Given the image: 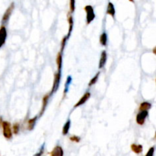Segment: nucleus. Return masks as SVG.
<instances>
[{
  "label": "nucleus",
  "mask_w": 156,
  "mask_h": 156,
  "mask_svg": "<svg viewBox=\"0 0 156 156\" xmlns=\"http://www.w3.org/2000/svg\"><path fill=\"white\" fill-rule=\"evenodd\" d=\"M90 97H91V93L88 92H86V93L83 94V96H82V97L80 98V100H79V101H78L77 103L75 104L74 107H75V108H76V107H79L81 106V105H83V104H85V103H86V102H87V101L89 99Z\"/></svg>",
  "instance_id": "nucleus-8"
},
{
  "label": "nucleus",
  "mask_w": 156,
  "mask_h": 156,
  "mask_svg": "<svg viewBox=\"0 0 156 156\" xmlns=\"http://www.w3.org/2000/svg\"><path fill=\"white\" fill-rule=\"evenodd\" d=\"M60 80H61V73L60 72H56V73L54 74L53 84L52 89H51V92H50V95H52L53 94L55 93V92L58 90L59 87H60Z\"/></svg>",
  "instance_id": "nucleus-3"
},
{
  "label": "nucleus",
  "mask_w": 156,
  "mask_h": 156,
  "mask_svg": "<svg viewBox=\"0 0 156 156\" xmlns=\"http://www.w3.org/2000/svg\"><path fill=\"white\" fill-rule=\"evenodd\" d=\"M2 127L4 137L7 140H11L12 138V130L11 123L8 121H3Z\"/></svg>",
  "instance_id": "nucleus-1"
},
{
  "label": "nucleus",
  "mask_w": 156,
  "mask_h": 156,
  "mask_svg": "<svg viewBox=\"0 0 156 156\" xmlns=\"http://www.w3.org/2000/svg\"><path fill=\"white\" fill-rule=\"evenodd\" d=\"M72 77H71L70 75H69L68 77H67L66 79V86H65V91H64V94L66 93L67 91H68V88H69V86H70V84L72 83Z\"/></svg>",
  "instance_id": "nucleus-21"
},
{
  "label": "nucleus",
  "mask_w": 156,
  "mask_h": 156,
  "mask_svg": "<svg viewBox=\"0 0 156 156\" xmlns=\"http://www.w3.org/2000/svg\"><path fill=\"white\" fill-rule=\"evenodd\" d=\"M69 140H70L71 141L75 142H79L81 139H80L79 136H77V135H72V136L69 138Z\"/></svg>",
  "instance_id": "nucleus-24"
},
{
  "label": "nucleus",
  "mask_w": 156,
  "mask_h": 156,
  "mask_svg": "<svg viewBox=\"0 0 156 156\" xmlns=\"http://www.w3.org/2000/svg\"><path fill=\"white\" fill-rule=\"evenodd\" d=\"M100 44L102 46L106 47L107 44V34L105 32L102 33L100 36Z\"/></svg>",
  "instance_id": "nucleus-17"
},
{
  "label": "nucleus",
  "mask_w": 156,
  "mask_h": 156,
  "mask_svg": "<svg viewBox=\"0 0 156 156\" xmlns=\"http://www.w3.org/2000/svg\"><path fill=\"white\" fill-rule=\"evenodd\" d=\"M68 22H69V31H68V34H67L66 36L69 38L73 28V15H71V12L68 14Z\"/></svg>",
  "instance_id": "nucleus-13"
},
{
  "label": "nucleus",
  "mask_w": 156,
  "mask_h": 156,
  "mask_svg": "<svg viewBox=\"0 0 156 156\" xmlns=\"http://www.w3.org/2000/svg\"><path fill=\"white\" fill-rule=\"evenodd\" d=\"M14 9H15V3L12 2V3H11L10 5L8 7L6 11L5 12L4 15H3V16H2V24H5L8 22L9 18H10L11 15H12V14Z\"/></svg>",
  "instance_id": "nucleus-4"
},
{
  "label": "nucleus",
  "mask_w": 156,
  "mask_h": 156,
  "mask_svg": "<svg viewBox=\"0 0 156 156\" xmlns=\"http://www.w3.org/2000/svg\"><path fill=\"white\" fill-rule=\"evenodd\" d=\"M115 13H116V11H115L114 5L113 4L112 2H110L107 5V14L110 15L113 18H114Z\"/></svg>",
  "instance_id": "nucleus-10"
},
{
  "label": "nucleus",
  "mask_w": 156,
  "mask_h": 156,
  "mask_svg": "<svg viewBox=\"0 0 156 156\" xmlns=\"http://www.w3.org/2000/svg\"><path fill=\"white\" fill-rule=\"evenodd\" d=\"M56 65H57V72H60L62 66V53L59 52L56 56Z\"/></svg>",
  "instance_id": "nucleus-11"
},
{
  "label": "nucleus",
  "mask_w": 156,
  "mask_h": 156,
  "mask_svg": "<svg viewBox=\"0 0 156 156\" xmlns=\"http://www.w3.org/2000/svg\"><path fill=\"white\" fill-rule=\"evenodd\" d=\"M155 139H156V133H155Z\"/></svg>",
  "instance_id": "nucleus-30"
},
{
  "label": "nucleus",
  "mask_w": 156,
  "mask_h": 156,
  "mask_svg": "<svg viewBox=\"0 0 156 156\" xmlns=\"http://www.w3.org/2000/svg\"><path fill=\"white\" fill-rule=\"evenodd\" d=\"M13 133L15 134H18L19 131H20V124L19 123H15L12 126Z\"/></svg>",
  "instance_id": "nucleus-22"
},
{
  "label": "nucleus",
  "mask_w": 156,
  "mask_h": 156,
  "mask_svg": "<svg viewBox=\"0 0 156 156\" xmlns=\"http://www.w3.org/2000/svg\"><path fill=\"white\" fill-rule=\"evenodd\" d=\"M152 107V104H150L149 102L145 101L142 102L140 106V110H148L150 108Z\"/></svg>",
  "instance_id": "nucleus-18"
},
{
  "label": "nucleus",
  "mask_w": 156,
  "mask_h": 156,
  "mask_svg": "<svg viewBox=\"0 0 156 156\" xmlns=\"http://www.w3.org/2000/svg\"><path fill=\"white\" fill-rule=\"evenodd\" d=\"M50 156H63V150H62L61 146H56L52 152H51V155Z\"/></svg>",
  "instance_id": "nucleus-12"
},
{
  "label": "nucleus",
  "mask_w": 156,
  "mask_h": 156,
  "mask_svg": "<svg viewBox=\"0 0 156 156\" xmlns=\"http://www.w3.org/2000/svg\"><path fill=\"white\" fill-rule=\"evenodd\" d=\"M69 38L67 37V36H65L64 38H62V41H61V50L60 52H63V50H64L65 47H66V41L68 40Z\"/></svg>",
  "instance_id": "nucleus-20"
},
{
  "label": "nucleus",
  "mask_w": 156,
  "mask_h": 156,
  "mask_svg": "<svg viewBox=\"0 0 156 156\" xmlns=\"http://www.w3.org/2000/svg\"><path fill=\"white\" fill-rule=\"evenodd\" d=\"M148 115V110H140V112L136 115V123L139 125H143Z\"/></svg>",
  "instance_id": "nucleus-5"
},
{
  "label": "nucleus",
  "mask_w": 156,
  "mask_h": 156,
  "mask_svg": "<svg viewBox=\"0 0 156 156\" xmlns=\"http://www.w3.org/2000/svg\"><path fill=\"white\" fill-rule=\"evenodd\" d=\"M154 152H155V148L154 147H152L150 148L149 150L147 152V154L146 155V156H153L154 155Z\"/></svg>",
  "instance_id": "nucleus-26"
},
{
  "label": "nucleus",
  "mask_w": 156,
  "mask_h": 156,
  "mask_svg": "<svg viewBox=\"0 0 156 156\" xmlns=\"http://www.w3.org/2000/svg\"><path fill=\"white\" fill-rule=\"evenodd\" d=\"M153 53L156 55V47H155L154 49H153Z\"/></svg>",
  "instance_id": "nucleus-28"
},
{
  "label": "nucleus",
  "mask_w": 156,
  "mask_h": 156,
  "mask_svg": "<svg viewBox=\"0 0 156 156\" xmlns=\"http://www.w3.org/2000/svg\"><path fill=\"white\" fill-rule=\"evenodd\" d=\"M129 2H134V0H129Z\"/></svg>",
  "instance_id": "nucleus-29"
},
{
  "label": "nucleus",
  "mask_w": 156,
  "mask_h": 156,
  "mask_svg": "<svg viewBox=\"0 0 156 156\" xmlns=\"http://www.w3.org/2000/svg\"><path fill=\"white\" fill-rule=\"evenodd\" d=\"M70 127H71V121L69 120H68L66 122V123L64 124L63 127H62V135H66L69 133Z\"/></svg>",
  "instance_id": "nucleus-16"
},
{
  "label": "nucleus",
  "mask_w": 156,
  "mask_h": 156,
  "mask_svg": "<svg viewBox=\"0 0 156 156\" xmlns=\"http://www.w3.org/2000/svg\"><path fill=\"white\" fill-rule=\"evenodd\" d=\"M84 9L86 12V22H87L88 25H89L95 18L94 11V8L92 5H86Z\"/></svg>",
  "instance_id": "nucleus-2"
},
{
  "label": "nucleus",
  "mask_w": 156,
  "mask_h": 156,
  "mask_svg": "<svg viewBox=\"0 0 156 156\" xmlns=\"http://www.w3.org/2000/svg\"><path fill=\"white\" fill-rule=\"evenodd\" d=\"M69 8L70 12L73 13L75 9V0H69Z\"/></svg>",
  "instance_id": "nucleus-23"
},
{
  "label": "nucleus",
  "mask_w": 156,
  "mask_h": 156,
  "mask_svg": "<svg viewBox=\"0 0 156 156\" xmlns=\"http://www.w3.org/2000/svg\"><path fill=\"white\" fill-rule=\"evenodd\" d=\"M2 123H3V119H2V117H0V127H2Z\"/></svg>",
  "instance_id": "nucleus-27"
},
{
  "label": "nucleus",
  "mask_w": 156,
  "mask_h": 156,
  "mask_svg": "<svg viewBox=\"0 0 156 156\" xmlns=\"http://www.w3.org/2000/svg\"><path fill=\"white\" fill-rule=\"evenodd\" d=\"M131 149L136 154H140L142 152V146L138 145V144H132Z\"/></svg>",
  "instance_id": "nucleus-15"
},
{
  "label": "nucleus",
  "mask_w": 156,
  "mask_h": 156,
  "mask_svg": "<svg viewBox=\"0 0 156 156\" xmlns=\"http://www.w3.org/2000/svg\"><path fill=\"white\" fill-rule=\"evenodd\" d=\"M99 75H100V72L97 73V74H96V75H94V76L91 79V80H90L89 83H88V86H94V84H96V82H97L98 80Z\"/></svg>",
  "instance_id": "nucleus-19"
},
{
  "label": "nucleus",
  "mask_w": 156,
  "mask_h": 156,
  "mask_svg": "<svg viewBox=\"0 0 156 156\" xmlns=\"http://www.w3.org/2000/svg\"><path fill=\"white\" fill-rule=\"evenodd\" d=\"M107 60V53L106 50H103L101 54L100 60H99V69H102L103 67L105 66Z\"/></svg>",
  "instance_id": "nucleus-9"
},
{
  "label": "nucleus",
  "mask_w": 156,
  "mask_h": 156,
  "mask_svg": "<svg viewBox=\"0 0 156 156\" xmlns=\"http://www.w3.org/2000/svg\"><path fill=\"white\" fill-rule=\"evenodd\" d=\"M44 144L41 146V147H40L39 152H38V153H36V154L34 156H42V155H43V153H44Z\"/></svg>",
  "instance_id": "nucleus-25"
},
{
  "label": "nucleus",
  "mask_w": 156,
  "mask_h": 156,
  "mask_svg": "<svg viewBox=\"0 0 156 156\" xmlns=\"http://www.w3.org/2000/svg\"><path fill=\"white\" fill-rule=\"evenodd\" d=\"M50 94H46L43 97V99H42L41 110H40V116H42V115L44 114V113L45 112L47 107L48 101H49V98H50Z\"/></svg>",
  "instance_id": "nucleus-7"
},
{
  "label": "nucleus",
  "mask_w": 156,
  "mask_h": 156,
  "mask_svg": "<svg viewBox=\"0 0 156 156\" xmlns=\"http://www.w3.org/2000/svg\"><path fill=\"white\" fill-rule=\"evenodd\" d=\"M7 38V31L6 27L4 25L0 27V48L2 47L5 43Z\"/></svg>",
  "instance_id": "nucleus-6"
},
{
  "label": "nucleus",
  "mask_w": 156,
  "mask_h": 156,
  "mask_svg": "<svg viewBox=\"0 0 156 156\" xmlns=\"http://www.w3.org/2000/svg\"><path fill=\"white\" fill-rule=\"evenodd\" d=\"M38 120V117L36 116V117H33V118L29 119L28 121H27V129L28 130H33L34 127H35L36 124V121Z\"/></svg>",
  "instance_id": "nucleus-14"
}]
</instances>
